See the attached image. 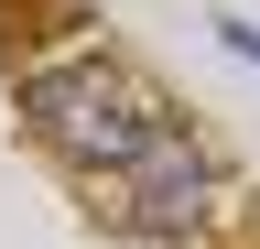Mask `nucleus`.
<instances>
[{
    "label": "nucleus",
    "instance_id": "nucleus-1",
    "mask_svg": "<svg viewBox=\"0 0 260 249\" xmlns=\"http://www.w3.org/2000/svg\"><path fill=\"white\" fill-rule=\"evenodd\" d=\"M22 130L44 141L65 173L109 184L119 163H141V152L174 130V109H162L152 76H130L119 54H65V65H32L22 76Z\"/></svg>",
    "mask_w": 260,
    "mask_h": 249
},
{
    "label": "nucleus",
    "instance_id": "nucleus-2",
    "mask_svg": "<svg viewBox=\"0 0 260 249\" xmlns=\"http://www.w3.org/2000/svg\"><path fill=\"white\" fill-rule=\"evenodd\" d=\"M98 206H109L119 228H141V238H195V228H217V206H228V163L174 119L141 163L109 173V195H98Z\"/></svg>",
    "mask_w": 260,
    "mask_h": 249
},
{
    "label": "nucleus",
    "instance_id": "nucleus-3",
    "mask_svg": "<svg viewBox=\"0 0 260 249\" xmlns=\"http://www.w3.org/2000/svg\"><path fill=\"white\" fill-rule=\"evenodd\" d=\"M228 54H239V65H260V22H228V33H217Z\"/></svg>",
    "mask_w": 260,
    "mask_h": 249
}]
</instances>
